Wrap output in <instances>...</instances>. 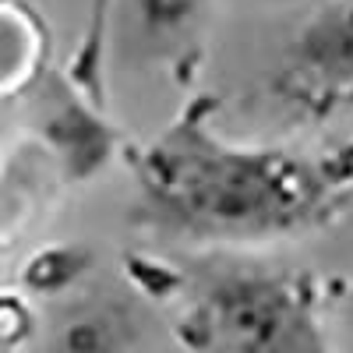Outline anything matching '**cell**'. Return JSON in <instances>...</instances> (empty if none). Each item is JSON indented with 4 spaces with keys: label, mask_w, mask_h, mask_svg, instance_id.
I'll return each instance as SVG.
<instances>
[{
    "label": "cell",
    "mask_w": 353,
    "mask_h": 353,
    "mask_svg": "<svg viewBox=\"0 0 353 353\" xmlns=\"http://www.w3.org/2000/svg\"><path fill=\"white\" fill-rule=\"evenodd\" d=\"M276 88L314 117L353 103V0H332L297 28Z\"/></svg>",
    "instance_id": "3957f363"
},
{
    "label": "cell",
    "mask_w": 353,
    "mask_h": 353,
    "mask_svg": "<svg viewBox=\"0 0 353 353\" xmlns=\"http://www.w3.org/2000/svg\"><path fill=\"white\" fill-rule=\"evenodd\" d=\"M36 57V32L21 14L0 8V92L14 88L21 74H28Z\"/></svg>",
    "instance_id": "ba28073f"
},
{
    "label": "cell",
    "mask_w": 353,
    "mask_h": 353,
    "mask_svg": "<svg viewBox=\"0 0 353 353\" xmlns=\"http://www.w3.org/2000/svg\"><path fill=\"white\" fill-rule=\"evenodd\" d=\"M32 336V311L21 297L0 293V346H21Z\"/></svg>",
    "instance_id": "30bf717a"
},
{
    "label": "cell",
    "mask_w": 353,
    "mask_h": 353,
    "mask_svg": "<svg viewBox=\"0 0 353 353\" xmlns=\"http://www.w3.org/2000/svg\"><path fill=\"white\" fill-rule=\"evenodd\" d=\"M209 14L212 0H128V25L138 50L184 71L201 50Z\"/></svg>",
    "instance_id": "277c9868"
},
{
    "label": "cell",
    "mask_w": 353,
    "mask_h": 353,
    "mask_svg": "<svg viewBox=\"0 0 353 353\" xmlns=\"http://www.w3.org/2000/svg\"><path fill=\"white\" fill-rule=\"evenodd\" d=\"M321 314L325 293L314 276L237 265L191 286L173 332L191 350L318 353L329 346Z\"/></svg>",
    "instance_id": "7a4b0ae2"
},
{
    "label": "cell",
    "mask_w": 353,
    "mask_h": 353,
    "mask_svg": "<svg viewBox=\"0 0 353 353\" xmlns=\"http://www.w3.org/2000/svg\"><path fill=\"white\" fill-rule=\"evenodd\" d=\"M188 106L134 152L138 212L159 233L209 244H265L332 223L353 198V141L329 152L237 145Z\"/></svg>",
    "instance_id": "6da1fadb"
},
{
    "label": "cell",
    "mask_w": 353,
    "mask_h": 353,
    "mask_svg": "<svg viewBox=\"0 0 353 353\" xmlns=\"http://www.w3.org/2000/svg\"><path fill=\"white\" fill-rule=\"evenodd\" d=\"M46 134L68 163V176L81 181L110 156V131L78 103H61L46 121Z\"/></svg>",
    "instance_id": "5b68a950"
},
{
    "label": "cell",
    "mask_w": 353,
    "mask_h": 353,
    "mask_svg": "<svg viewBox=\"0 0 353 353\" xmlns=\"http://www.w3.org/2000/svg\"><path fill=\"white\" fill-rule=\"evenodd\" d=\"M85 265H88V254L81 248H46L25 261L21 283L32 293H61L85 272Z\"/></svg>",
    "instance_id": "8992f818"
},
{
    "label": "cell",
    "mask_w": 353,
    "mask_h": 353,
    "mask_svg": "<svg viewBox=\"0 0 353 353\" xmlns=\"http://www.w3.org/2000/svg\"><path fill=\"white\" fill-rule=\"evenodd\" d=\"M138 339L124 325V318L113 311H92L78 321H68L64 332L57 336V346L71 350H117V346H134Z\"/></svg>",
    "instance_id": "52a82bcc"
},
{
    "label": "cell",
    "mask_w": 353,
    "mask_h": 353,
    "mask_svg": "<svg viewBox=\"0 0 353 353\" xmlns=\"http://www.w3.org/2000/svg\"><path fill=\"white\" fill-rule=\"evenodd\" d=\"M110 8H113V0H96V4H92V14H88V32H85V43H81V50H78V68H74V78H78L85 88H92V92H96L99 50H103V36H106Z\"/></svg>",
    "instance_id": "9c48e42d"
}]
</instances>
